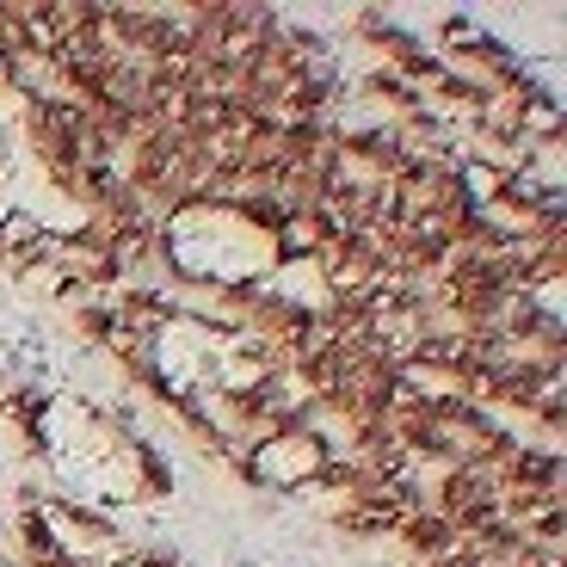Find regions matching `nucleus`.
<instances>
[{
    "label": "nucleus",
    "mask_w": 567,
    "mask_h": 567,
    "mask_svg": "<svg viewBox=\"0 0 567 567\" xmlns=\"http://www.w3.org/2000/svg\"><path fill=\"white\" fill-rule=\"evenodd\" d=\"M333 463V439H327L315 420H284L271 425L266 439L247 456H235V475L254 487H271V494H309L315 482Z\"/></svg>",
    "instance_id": "obj_1"
},
{
    "label": "nucleus",
    "mask_w": 567,
    "mask_h": 567,
    "mask_svg": "<svg viewBox=\"0 0 567 567\" xmlns=\"http://www.w3.org/2000/svg\"><path fill=\"white\" fill-rule=\"evenodd\" d=\"M395 537L413 549V561H444V555L456 549V525L444 518L439 506H432V499H420V506H413L408 518H401Z\"/></svg>",
    "instance_id": "obj_2"
}]
</instances>
